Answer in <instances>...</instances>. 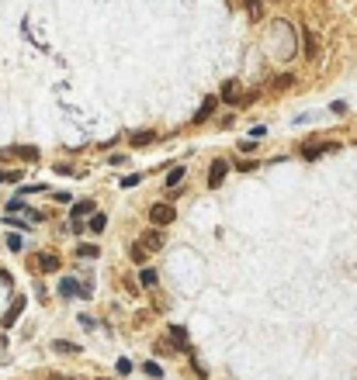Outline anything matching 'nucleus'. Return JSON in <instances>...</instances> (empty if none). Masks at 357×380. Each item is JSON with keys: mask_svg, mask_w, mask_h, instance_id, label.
Masks as SVG:
<instances>
[{"mask_svg": "<svg viewBox=\"0 0 357 380\" xmlns=\"http://www.w3.org/2000/svg\"><path fill=\"white\" fill-rule=\"evenodd\" d=\"M174 218H177V211H174L170 201H163V204H153V208H149V221H153V225H174Z\"/></svg>", "mask_w": 357, "mask_h": 380, "instance_id": "1", "label": "nucleus"}, {"mask_svg": "<svg viewBox=\"0 0 357 380\" xmlns=\"http://www.w3.org/2000/svg\"><path fill=\"white\" fill-rule=\"evenodd\" d=\"M62 297H90V284H77V280H59Z\"/></svg>", "mask_w": 357, "mask_h": 380, "instance_id": "2", "label": "nucleus"}, {"mask_svg": "<svg viewBox=\"0 0 357 380\" xmlns=\"http://www.w3.org/2000/svg\"><path fill=\"white\" fill-rule=\"evenodd\" d=\"M215 107H218V97H205V100H201V107L198 111H194V118H191V121H194V125H205V121H208V118H212V114H215Z\"/></svg>", "mask_w": 357, "mask_h": 380, "instance_id": "3", "label": "nucleus"}, {"mask_svg": "<svg viewBox=\"0 0 357 380\" xmlns=\"http://www.w3.org/2000/svg\"><path fill=\"white\" fill-rule=\"evenodd\" d=\"M225 173H229V163H225V159H215V163L208 166V187H212V190H215V187H222Z\"/></svg>", "mask_w": 357, "mask_h": 380, "instance_id": "4", "label": "nucleus"}, {"mask_svg": "<svg viewBox=\"0 0 357 380\" xmlns=\"http://www.w3.org/2000/svg\"><path fill=\"white\" fill-rule=\"evenodd\" d=\"M333 149H340V142H309V145H302V156H305V159H316V156L333 152Z\"/></svg>", "mask_w": 357, "mask_h": 380, "instance_id": "5", "label": "nucleus"}, {"mask_svg": "<svg viewBox=\"0 0 357 380\" xmlns=\"http://www.w3.org/2000/svg\"><path fill=\"white\" fill-rule=\"evenodd\" d=\"M136 242H139V246L146 249V252H156V249L163 246V232H156V228H149V232H146V235H139Z\"/></svg>", "mask_w": 357, "mask_h": 380, "instance_id": "6", "label": "nucleus"}, {"mask_svg": "<svg viewBox=\"0 0 357 380\" xmlns=\"http://www.w3.org/2000/svg\"><path fill=\"white\" fill-rule=\"evenodd\" d=\"M222 100H225V104H233V107L239 104V83H236V80H225V83H222Z\"/></svg>", "mask_w": 357, "mask_h": 380, "instance_id": "7", "label": "nucleus"}, {"mask_svg": "<svg viewBox=\"0 0 357 380\" xmlns=\"http://www.w3.org/2000/svg\"><path fill=\"white\" fill-rule=\"evenodd\" d=\"M87 218H90V221H87V228H90L94 235H101V232L108 228V214H104V211H94V214H87Z\"/></svg>", "mask_w": 357, "mask_h": 380, "instance_id": "8", "label": "nucleus"}, {"mask_svg": "<svg viewBox=\"0 0 357 380\" xmlns=\"http://www.w3.org/2000/svg\"><path fill=\"white\" fill-rule=\"evenodd\" d=\"M24 304H28V301H24V297H18V301L11 304V311L4 315V328H11V325H14V322H18V318H21V311H24Z\"/></svg>", "mask_w": 357, "mask_h": 380, "instance_id": "9", "label": "nucleus"}, {"mask_svg": "<svg viewBox=\"0 0 357 380\" xmlns=\"http://www.w3.org/2000/svg\"><path fill=\"white\" fill-rule=\"evenodd\" d=\"M243 11H246V18L250 21L264 18V4H260V0H243Z\"/></svg>", "mask_w": 357, "mask_h": 380, "instance_id": "10", "label": "nucleus"}, {"mask_svg": "<svg viewBox=\"0 0 357 380\" xmlns=\"http://www.w3.org/2000/svg\"><path fill=\"white\" fill-rule=\"evenodd\" d=\"M170 342H174L177 349H187V328H180V325H170Z\"/></svg>", "mask_w": 357, "mask_h": 380, "instance_id": "11", "label": "nucleus"}, {"mask_svg": "<svg viewBox=\"0 0 357 380\" xmlns=\"http://www.w3.org/2000/svg\"><path fill=\"white\" fill-rule=\"evenodd\" d=\"M39 266L45 270V273H56V270H59V256H52V252H42V256H39Z\"/></svg>", "mask_w": 357, "mask_h": 380, "instance_id": "12", "label": "nucleus"}, {"mask_svg": "<svg viewBox=\"0 0 357 380\" xmlns=\"http://www.w3.org/2000/svg\"><path fill=\"white\" fill-rule=\"evenodd\" d=\"M52 349H56V353H62V356H77V353H80L77 342H66V339H56V342H52Z\"/></svg>", "mask_w": 357, "mask_h": 380, "instance_id": "13", "label": "nucleus"}, {"mask_svg": "<svg viewBox=\"0 0 357 380\" xmlns=\"http://www.w3.org/2000/svg\"><path fill=\"white\" fill-rule=\"evenodd\" d=\"M128 142H132V145H149V142H156V132H132L128 135Z\"/></svg>", "mask_w": 357, "mask_h": 380, "instance_id": "14", "label": "nucleus"}, {"mask_svg": "<svg viewBox=\"0 0 357 380\" xmlns=\"http://www.w3.org/2000/svg\"><path fill=\"white\" fill-rule=\"evenodd\" d=\"M156 280H159V273H156V270H153V266H142L139 284H142V287H156Z\"/></svg>", "mask_w": 357, "mask_h": 380, "instance_id": "15", "label": "nucleus"}, {"mask_svg": "<svg viewBox=\"0 0 357 380\" xmlns=\"http://www.w3.org/2000/svg\"><path fill=\"white\" fill-rule=\"evenodd\" d=\"M94 201H77V204H73V218H87V214H94Z\"/></svg>", "mask_w": 357, "mask_h": 380, "instance_id": "16", "label": "nucleus"}, {"mask_svg": "<svg viewBox=\"0 0 357 380\" xmlns=\"http://www.w3.org/2000/svg\"><path fill=\"white\" fill-rule=\"evenodd\" d=\"M128 256H132V263H139V266H146V259H149V252L139 246V242H132V249H128Z\"/></svg>", "mask_w": 357, "mask_h": 380, "instance_id": "17", "label": "nucleus"}, {"mask_svg": "<svg viewBox=\"0 0 357 380\" xmlns=\"http://www.w3.org/2000/svg\"><path fill=\"white\" fill-rule=\"evenodd\" d=\"M184 176H187V170H184V166H174V170L167 173V187L174 190V187H177V183H180V180H184Z\"/></svg>", "mask_w": 357, "mask_h": 380, "instance_id": "18", "label": "nucleus"}, {"mask_svg": "<svg viewBox=\"0 0 357 380\" xmlns=\"http://www.w3.org/2000/svg\"><path fill=\"white\" fill-rule=\"evenodd\" d=\"M77 256L80 259H94V256H101V249L90 246V242H83V246H77Z\"/></svg>", "mask_w": 357, "mask_h": 380, "instance_id": "19", "label": "nucleus"}, {"mask_svg": "<svg viewBox=\"0 0 357 380\" xmlns=\"http://www.w3.org/2000/svg\"><path fill=\"white\" fill-rule=\"evenodd\" d=\"M14 156H21V159H31V163H35V159H39V149H35V145H21V149H14Z\"/></svg>", "mask_w": 357, "mask_h": 380, "instance_id": "20", "label": "nucleus"}, {"mask_svg": "<svg viewBox=\"0 0 357 380\" xmlns=\"http://www.w3.org/2000/svg\"><path fill=\"white\" fill-rule=\"evenodd\" d=\"M305 56L316 59V31H305Z\"/></svg>", "mask_w": 357, "mask_h": 380, "instance_id": "21", "label": "nucleus"}, {"mask_svg": "<svg viewBox=\"0 0 357 380\" xmlns=\"http://www.w3.org/2000/svg\"><path fill=\"white\" fill-rule=\"evenodd\" d=\"M115 370H118V377H128V373H132V360H128V356H121V360L115 363Z\"/></svg>", "mask_w": 357, "mask_h": 380, "instance_id": "22", "label": "nucleus"}, {"mask_svg": "<svg viewBox=\"0 0 357 380\" xmlns=\"http://www.w3.org/2000/svg\"><path fill=\"white\" fill-rule=\"evenodd\" d=\"M21 170H0V183H18Z\"/></svg>", "mask_w": 357, "mask_h": 380, "instance_id": "23", "label": "nucleus"}, {"mask_svg": "<svg viewBox=\"0 0 357 380\" xmlns=\"http://www.w3.org/2000/svg\"><path fill=\"white\" fill-rule=\"evenodd\" d=\"M291 83H295V76H291V73H284V76H278V80H274V90H288Z\"/></svg>", "mask_w": 357, "mask_h": 380, "instance_id": "24", "label": "nucleus"}, {"mask_svg": "<svg viewBox=\"0 0 357 380\" xmlns=\"http://www.w3.org/2000/svg\"><path fill=\"white\" fill-rule=\"evenodd\" d=\"M7 211H11V214H14V211H21V214H24V211H28V204H24L21 197H11V201H7Z\"/></svg>", "mask_w": 357, "mask_h": 380, "instance_id": "25", "label": "nucleus"}, {"mask_svg": "<svg viewBox=\"0 0 357 380\" xmlns=\"http://www.w3.org/2000/svg\"><path fill=\"white\" fill-rule=\"evenodd\" d=\"M146 373H149V377H163V366H159V363H146Z\"/></svg>", "mask_w": 357, "mask_h": 380, "instance_id": "26", "label": "nucleus"}, {"mask_svg": "<svg viewBox=\"0 0 357 380\" xmlns=\"http://www.w3.org/2000/svg\"><path fill=\"white\" fill-rule=\"evenodd\" d=\"M236 149L239 152H253L257 149V142H253V138H243V142H236Z\"/></svg>", "mask_w": 357, "mask_h": 380, "instance_id": "27", "label": "nucleus"}, {"mask_svg": "<svg viewBox=\"0 0 357 380\" xmlns=\"http://www.w3.org/2000/svg\"><path fill=\"white\" fill-rule=\"evenodd\" d=\"M21 246H24V242H21V235H7V249H14V252H21Z\"/></svg>", "mask_w": 357, "mask_h": 380, "instance_id": "28", "label": "nucleus"}, {"mask_svg": "<svg viewBox=\"0 0 357 380\" xmlns=\"http://www.w3.org/2000/svg\"><path fill=\"white\" fill-rule=\"evenodd\" d=\"M236 170L239 173H253V170H257V163H250V159H246V163H236Z\"/></svg>", "mask_w": 357, "mask_h": 380, "instance_id": "29", "label": "nucleus"}, {"mask_svg": "<svg viewBox=\"0 0 357 380\" xmlns=\"http://www.w3.org/2000/svg\"><path fill=\"white\" fill-rule=\"evenodd\" d=\"M70 228H73V235L83 232V218H70Z\"/></svg>", "mask_w": 357, "mask_h": 380, "instance_id": "30", "label": "nucleus"}, {"mask_svg": "<svg viewBox=\"0 0 357 380\" xmlns=\"http://www.w3.org/2000/svg\"><path fill=\"white\" fill-rule=\"evenodd\" d=\"M4 225H14V228H31V225H24L21 218H4Z\"/></svg>", "mask_w": 357, "mask_h": 380, "instance_id": "31", "label": "nucleus"}, {"mask_svg": "<svg viewBox=\"0 0 357 380\" xmlns=\"http://www.w3.org/2000/svg\"><path fill=\"white\" fill-rule=\"evenodd\" d=\"M118 183H121V187H136V183H139V176H121Z\"/></svg>", "mask_w": 357, "mask_h": 380, "instance_id": "32", "label": "nucleus"}, {"mask_svg": "<svg viewBox=\"0 0 357 380\" xmlns=\"http://www.w3.org/2000/svg\"><path fill=\"white\" fill-rule=\"evenodd\" d=\"M264 135H267V125H257V128L250 132V138H264Z\"/></svg>", "mask_w": 357, "mask_h": 380, "instance_id": "33", "label": "nucleus"}, {"mask_svg": "<svg viewBox=\"0 0 357 380\" xmlns=\"http://www.w3.org/2000/svg\"><path fill=\"white\" fill-rule=\"evenodd\" d=\"M80 325H83V328H98V322H94V318H87V315H80Z\"/></svg>", "mask_w": 357, "mask_h": 380, "instance_id": "34", "label": "nucleus"}]
</instances>
